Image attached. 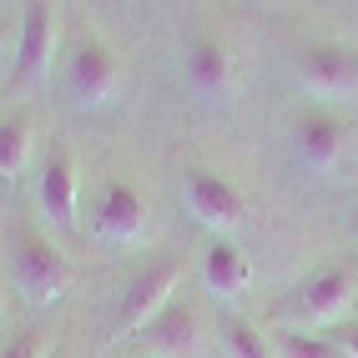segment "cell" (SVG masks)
<instances>
[{"label":"cell","mask_w":358,"mask_h":358,"mask_svg":"<svg viewBox=\"0 0 358 358\" xmlns=\"http://www.w3.org/2000/svg\"><path fill=\"white\" fill-rule=\"evenodd\" d=\"M10 273H15V288L31 308L61 303L71 293V282H76V273H71V262L56 252V243L41 237L36 227H26V222L10 232Z\"/></svg>","instance_id":"cell-1"},{"label":"cell","mask_w":358,"mask_h":358,"mask_svg":"<svg viewBox=\"0 0 358 358\" xmlns=\"http://www.w3.org/2000/svg\"><path fill=\"white\" fill-rule=\"evenodd\" d=\"M358 303V268L353 262H328L313 278L298 282V293L288 298L282 318H298V323H318V328H338Z\"/></svg>","instance_id":"cell-2"},{"label":"cell","mask_w":358,"mask_h":358,"mask_svg":"<svg viewBox=\"0 0 358 358\" xmlns=\"http://www.w3.org/2000/svg\"><path fill=\"white\" fill-rule=\"evenodd\" d=\"M122 86H127V66H122V56H116L101 36H81L76 45H71V56H66V91L76 96V106H86V111L111 106L116 96H122Z\"/></svg>","instance_id":"cell-3"},{"label":"cell","mask_w":358,"mask_h":358,"mask_svg":"<svg viewBox=\"0 0 358 358\" xmlns=\"http://www.w3.org/2000/svg\"><path fill=\"white\" fill-rule=\"evenodd\" d=\"M182 288V257H152L141 262V268L127 278L122 288V303H116V338H131V333H141L166 303H172V293Z\"/></svg>","instance_id":"cell-4"},{"label":"cell","mask_w":358,"mask_h":358,"mask_svg":"<svg viewBox=\"0 0 358 358\" xmlns=\"http://www.w3.org/2000/svg\"><path fill=\"white\" fill-rule=\"evenodd\" d=\"M348 141H353V122L333 106H303L293 116V152L318 177H328L348 157Z\"/></svg>","instance_id":"cell-5"},{"label":"cell","mask_w":358,"mask_h":358,"mask_svg":"<svg viewBox=\"0 0 358 358\" xmlns=\"http://www.w3.org/2000/svg\"><path fill=\"white\" fill-rule=\"evenodd\" d=\"M127 343H131V358H202V318H197L192 303L172 298Z\"/></svg>","instance_id":"cell-6"},{"label":"cell","mask_w":358,"mask_h":358,"mask_svg":"<svg viewBox=\"0 0 358 358\" xmlns=\"http://www.w3.org/2000/svg\"><path fill=\"white\" fill-rule=\"evenodd\" d=\"M56 45H61V20L56 6H26L20 15V36H15V71H10V86L15 91H31L51 76L56 66Z\"/></svg>","instance_id":"cell-7"},{"label":"cell","mask_w":358,"mask_h":358,"mask_svg":"<svg viewBox=\"0 0 358 358\" xmlns=\"http://www.w3.org/2000/svg\"><path fill=\"white\" fill-rule=\"evenodd\" d=\"M91 237L106 248H136L152 237V207L136 192L131 182H111L96 197V222H91Z\"/></svg>","instance_id":"cell-8"},{"label":"cell","mask_w":358,"mask_h":358,"mask_svg":"<svg viewBox=\"0 0 358 358\" xmlns=\"http://www.w3.org/2000/svg\"><path fill=\"white\" fill-rule=\"evenodd\" d=\"M182 197H187V212H192L202 227H212V232H237L248 222L243 192H237L227 177L207 172V166H187L182 172Z\"/></svg>","instance_id":"cell-9"},{"label":"cell","mask_w":358,"mask_h":358,"mask_svg":"<svg viewBox=\"0 0 358 358\" xmlns=\"http://www.w3.org/2000/svg\"><path fill=\"white\" fill-rule=\"evenodd\" d=\"M298 81L323 101H348L358 96V51H348V45H308L298 61Z\"/></svg>","instance_id":"cell-10"},{"label":"cell","mask_w":358,"mask_h":358,"mask_svg":"<svg viewBox=\"0 0 358 358\" xmlns=\"http://www.w3.org/2000/svg\"><path fill=\"white\" fill-rule=\"evenodd\" d=\"M187 86H192L202 101H227L237 91V56L217 36H197L187 45Z\"/></svg>","instance_id":"cell-11"},{"label":"cell","mask_w":358,"mask_h":358,"mask_svg":"<svg viewBox=\"0 0 358 358\" xmlns=\"http://www.w3.org/2000/svg\"><path fill=\"white\" fill-rule=\"evenodd\" d=\"M202 288L217 298V303H243L252 288V262L243 257V248L227 243V237H212L207 252H202Z\"/></svg>","instance_id":"cell-12"},{"label":"cell","mask_w":358,"mask_h":358,"mask_svg":"<svg viewBox=\"0 0 358 358\" xmlns=\"http://www.w3.org/2000/svg\"><path fill=\"white\" fill-rule=\"evenodd\" d=\"M76 162H71V152H51L41 166V182H36V197H41V212L45 222H51L56 232H71L76 227Z\"/></svg>","instance_id":"cell-13"},{"label":"cell","mask_w":358,"mask_h":358,"mask_svg":"<svg viewBox=\"0 0 358 358\" xmlns=\"http://www.w3.org/2000/svg\"><path fill=\"white\" fill-rule=\"evenodd\" d=\"M31 157H36V127H31V116L26 111H6V116H0V177H6V182L26 177Z\"/></svg>","instance_id":"cell-14"},{"label":"cell","mask_w":358,"mask_h":358,"mask_svg":"<svg viewBox=\"0 0 358 358\" xmlns=\"http://www.w3.org/2000/svg\"><path fill=\"white\" fill-rule=\"evenodd\" d=\"M222 353H227V358H278L273 338H268L257 323H248V318H227V328H222Z\"/></svg>","instance_id":"cell-15"},{"label":"cell","mask_w":358,"mask_h":358,"mask_svg":"<svg viewBox=\"0 0 358 358\" xmlns=\"http://www.w3.org/2000/svg\"><path fill=\"white\" fill-rule=\"evenodd\" d=\"M273 348H278V358H348L333 338H318V333H298V328L278 333Z\"/></svg>","instance_id":"cell-16"},{"label":"cell","mask_w":358,"mask_h":358,"mask_svg":"<svg viewBox=\"0 0 358 358\" xmlns=\"http://www.w3.org/2000/svg\"><path fill=\"white\" fill-rule=\"evenodd\" d=\"M0 358H51V338H45V333H15V338L0 348Z\"/></svg>","instance_id":"cell-17"},{"label":"cell","mask_w":358,"mask_h":358,"mask_svg":"<svg viewBox=\"0 0 358 358\" xmlns=\"http://www.w3.org/2000/svg\"><path fill=\"white\" fill-rule=\"evenodd\" d=\"M333 343H338L348 358H358V323H338L333 328Z\"/></svg>","instance_id":"cell-18"},{"label":"cell","mask_w":358,"mask_h":358,"mask_svg":"<svg viewBox=\"0 0 358 358\" xmlns=\"http://www.w3.org/2000/svg\"><path fill=\"white\" fill-rule=\"evenodd\" d=\"M6 303H10V282H6V273H0V323H6Z\"/></svg>","instance_id":"cell-19"},{"label":"cell","mask_w":358,"mask_h":358,"mask_svg":"<svg viewBox=\"0 0 358 358\" xmlns=\"http://www.w3.org/2000/svg\"><path fill=\"white\" fill-rule=\"evenodd\" d=\"M15 36V20H0V51H6V41Z\"/></svg>","instance_id":"cell-20"},{"label":"cell","mask_w":358,"mask_h":358,"mask_svg":"<svg viewBox=\"0 0 358 358\" xmlns=\"http://www.w3.org/2000/svg\"><path fill=\"white\" fill-rule=\"evenodd\" d=\"M353 222H358V212H353Z\"/></svg>","instance_id":"cell-21"},{"label":"cell","mask_w":358,"mask_h":358,"mask_svg":"<svg viewBox=\"0 0 358 358\" xmlns=\"http://www.w3.org/2000/svg\"><path fill=\"white\" fill-rule=\"evenodd\" d=\"M56 358H61V353H56Z\"/></svg>","instance_id":"cell-22"}]
</instances>
